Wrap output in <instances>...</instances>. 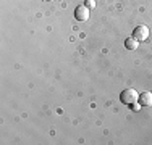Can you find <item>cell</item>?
Here are the masks:
<instances>
[{
	"label": "cell",
	"instance_id": "obj_3",
	"mask_svg": "<svg viewBox=\"0 0 152 145\" xmlns=\"http://www.w3.org/2000/svg\"><path fill=\"white\" fill-rule=\"evenodd\" d=\"M75 18L78 21H88L89 20V8L86 5H79L75 8Z\"/></svg>",
	"mask_w": 152,
	"mask_h": 145
},
{
	"label": "cell",
	"instance_id": "obj_1",
	"mask_svg": "<svg viewBox=\"0 0 152 145\" xmlns=\"http://www.w3.org/2000/svg\"><path fill=\"white\" fill-rule=\"evenodd\" d=\"M120 100H121L123 105L131 107L136 102H139V94H137V90H134V89H126L120 94Z\"/></svg>",
	"mask_w": 152,
	"mask_h": 145
},
{
	"label": "cell",
	"instance_id": "obj_4",
	"mask_svg": "<svg viewBox=\"0 0 152 145\" xmlns=\"http://www.w3.org/2000/svg\"><path fill=\"white\" fill-rule=\"evenodd\" d=\"M141 107H152V92H142L139 95Z\"/></svg>",
	"mask_w": 152,
	"mask_h": 145
},
{
	"label": "cell",
	"instance_id": "obj_2",
	"mask_svg": "<svg viewBox=\"0 0 152 145\" xmlns=\"http://www.w3.org/2000/svg\"><path fill=\"white\" fill-rule=\"evenodd\" d=\"M133 37H134L136 41H139V42L147 41V37H149V28H147L146 24H139V26H136L134 31H133Z\"/></svg>",
	"mask_w": 152,
	"mask_h": 145
},
{
	"label": "cell",
	"instance_id": "obj_5",
	"mask_svg": "<svg viewBox=\"0 0 152 145\" xmlns=\"http://www.w3.org/2000/svg\"><path fill=\"white\" fill-rule=\"evenodd\" d=\"M137 45H139V41H136L134 37H129V39H126V41H125V47L128 50H136Z\"/></svg>",
	"mask_w": 152,
	"mask_h": 145
},
{
	"label": "cell",
	"instance_id": "obj_6",
	"mask_svg": "<svg viewBox=\"0 0 152 145\" xmlns=\"http://www.w3.org/2000/svg\"><path fill=\"white\" fill-rule=\"evenodd\" d=\"M129 108H131L133 111H139V110H141V108H142V107H141V103H139V102H136V103H134V105H131V107H129Z\"/></svg>",
	"mask_w": 152,
	"mask_h": 145
},
{
	"label": "cell",
	"instance_id": "obj_8",
	"mask_svg": "<svg viewBox=\"0 0 152 145\" xmlns=\"http://www.w3.org/2000/svg\"><path fill=\"white\" fill-rule=\"evenodd\" d=\"M47 2H52V0H47Z\"/></svg>",
	"mask_w": 152,
	"mask_h": 145
},
{
	"label": "cell",
	"instance_id": "obj_7",
	"mask_svg": "<svg viewBox=\"0 0 152 145\" xmlns=\"http://www.w3.org/2000/svg\"><path fill=\"white\" fill-rule=\"evenodd\" d=\"M86 7H96V2H94V0H88V2H86Z\"/></svg>",
	"mask_w": 152,
	"mask_h": 145
}]
</instances>
